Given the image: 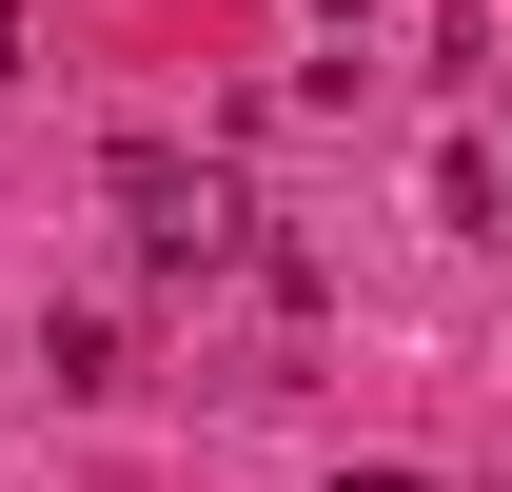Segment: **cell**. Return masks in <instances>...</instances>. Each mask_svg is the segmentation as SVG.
<instances>
[{"instance_id": "2", "label": "cell", "mask_w": 512, "mask_h": 492, "mask_svg": "<svg viewBox=\"0 0 512 492\" xmlns=\"http://www.w3.org/2000/svg\"><path fill=\"white\" fill-rule=\"evenodd\" d=\"M40 374L60 394H119V315H40Z\"/></svg>"}, {"instance_id": "1", "label": "cell", "mask_w": 512, "mask_h": 492, "mask_svg": "<svg viewBox=\"0 0 512 492\" xmlns=\"http://www.w3.org/2000/svg\"><path fill=\"white\" fill-rule=\"evenodd\" d=\"M99 197L138 217V256H158V276H217V256L256 237V197L217 178V158H178V138H119V158H99Z\"/></svg>"}, {"instance_id": "4", "label": "cell", "mask_w": 512, "mask_h": 492, "mask_svg": "<svg viewBox=\"0 0 512 492\" xmlns=\"http://www.w3.org/2000/svg\"><path fill=\"white\" fill-rule=\"evenodd\" d=\"M0 79H20V0H0Z\"/></svg>"}, {"instance_id": "5", "label": "cell", "mask_w": 512, "mask_h": 492, "mask_svg": "<svg viewBox=\"0 0 512 492\" xmlns=\"http://www.w3.org/2000/svg\"><path fill=\"white\" fill-rule=\"evenodd\" d=\"M316 20H375V0H316Z\"/></svg>"}, {"instance_id": "3", "label": "cell", "mask_w": 512, "mask_h": 492, "mask_svg": "<svg viewBox=\"0 0 512 492\" xmlns=\"http://www.w3.org/2000/svg\"><path fill=\"white\" fill-rule=\"evenodd\" d=\"M335 492H434V473H335Z\"/></svg>"}]
</instances>
